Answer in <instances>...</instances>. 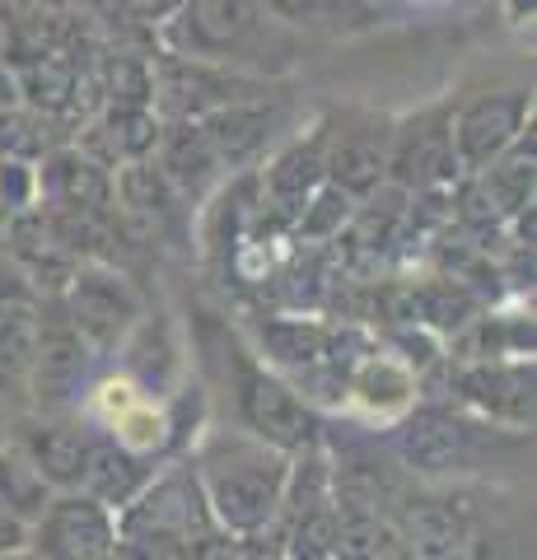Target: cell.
<instances>
[{
  "mask_svg": "<svg viewBox=\"0 0 537 560\" xmlns=\"http://www.w3.org/2000/svg\"><path fill=\"white\" fill-rule=\"evenodd\" d=\"M98 80H103V103L154 108V70H150L145 57H131V51H103Z\"/></svg>",
  "mask_w": 537,
  "mask_h": 560,
  "instance_id": "cell-30",
  "label": "cell"
},
{
  "mask_svg": "<svg viewBox=\"0 0 537 560\" xmlns=\"http://www.w3.org/2000/svg\"><path fill=\"white\" fill-rule=\"evenodd\" d=\"M164 121L154 108H127V103H103L90 117V131H84V154H94L98 164H127L154 154L160 145Z\"/></svg>",
  "mask_w": 537,
  "mask_h": 560,
  "instance_id": "cell-17",
  "label": "cell"
},
{
  "mask_svg": "<svg viewBox=\"0 0 537 560\" xmlns=\"http://www.w3.org/2000/svg\"><path fill=\"white\" fill-rule=\"evenodd\" d=\"M211 528V504L201 495L197 477H164L160 486H145L127 504L122 541H141L145 556H187Z\"/></svg>",
  "mask_w": 537,
  "mask_h": 560,
  "instance_id": "cell-3",
  "label": "cell"
},
{
  "mask_svg": "<svg viewBox=\"0 0 537 560\" xmlns=\"http://www.w3.org/2000/svg\"><path fill=\"white\" fill-rule=\"evenodd\" d=\"M262 346L276 364H285V370H318L327 360V337L323 327L314 323H290V318H276V323H262Z\"/></svg>",
  "mask_w": 537,
  "mask_h": 560,
  "instance_id": "cell-29",
  "label": "cell"
},
{
  "mask_svg": "<svg viewBox=\"0 0 537 560\" xmlns=\"http://www.w3.org/2000/svg\"><path fill=\"white\" fill-rule=\"evenodd\" d=\"M355 393L370 401V407H402L407 401V393H411V378H407V370H397L393 360H370L365 370L355 374Z\"/></svg>",
  "mask_w": 537,
  "mask_h": 560,
  "instance_id": "cell-34",
  "label": "cell"
},
{
  "mask_svg": "<svg viewBox=\"0 0 537 560\" xmlns=\"http://www.w3.org/2000/svg\"><path fill=\"white\" fill-rule=\"evenodd\" d=\"M51 150V136H47V117L33 113L28 103H0V154L10 160H43Z\"/></svg>",
  "mask_w": 537,
  "mask_h": 560,
  "instance_id": "cell-31",
  "label": "cell"
},
{
  "mask_svg": "<svg viewBox=\"0 0 537 560\" xmlns=\"http://www.w3.org/2000/svg\"><path fill=\"white\" fill-rule=\"evenodd\" d=\"M481 173H487L481 187H487V197L495 201V210L505 220L518 215L524 206H533V136L524 140V131H518Z\"/></svg>",
  "mask_w": 537,
  "mask_h": 560,
  "instance_id": "cell-26",
  "label": "cell"
},
{
  "mask_svg": "<svg viewBox=\"0 0 537 560\" xmlns=\"http://www.w3.org/2000/svg\"><path fill=\"white\" fill-rule=\"evenodd\" d=\"M290 541H294L290 547L294 556H337V510H332V500L294 514Z\"/></svg>",
  "mask_w": 537,
  "mask_h": 560,
  "instance_id": "cell-33",
  "label": "cell"
},
{
  "mask_svg": "<svg viewBox=\"0 0 537 560\" xmlns=\"http://www.w3.org/2000/svg\"><path fill=\"white\" fill-rule=\"evenodd\" d=\"M285 458L281 448L262 440H220L201 458V495L211 504V518L230 533H262L281 510L285 495Z\"/></svg>",
  "mask_w": 537,
  "mask_h": 560,
  "instance_id": "cell-2",
  "label": "cell"
},
{
  "mask_svg": "<svg viewBox=\"0 0 537 560\" xmlns=\"http://www.w3.org/2000/svg\"><path fill=\"white\" fill-rule=\"evenodd\" d=\"M38 197V178H33L28 160H10V154H0V224H5L14 210L33 206Z\"/></svg>",
  "mask_w": 537,
  "mask_h": 560,
  "instance_id": "cell-35",
  "label": "cell"
},
{
  "mask_svg": "<svg viewBox=\"0 0 537 560\" xmlns=\"http://www.w3.org/2000/svg\"><path fill=\"white\" fill-rule=\"evenodd\" d=\"M402 458L416 471H458L477 458L472 425H463L448 411H421L402 430Z\"/></svg>",
  "mask_w": 537,
  "mask_h": 560,
  "instance_id": "cell-18",
  "label": "cell"
},
{
  "mask_svg": "<svg viewBox=\"0 0 537 560\" xmlns=\"http://www.w3.org/2000/svg\"><path fill=\"white\" fill-rule=\"evenodd\" d=\"M267 10L285 28L308 33H360L378 24L374 0H267Z\"/></svg>",
  "mask_w": 537,
  "mask_h": 560,
  "instance_id": "cell-25",
  "label": "cell"
},
{
  "mask_svg": "<svg viewBox=\"0 0 537 560\" xmlns=\"http://www.w3.org/2000/svg\"><path fill=\"white\" fill-rule=\"evenodd\" d=\"M458 388L467 401L500 420H514V425L533 420V364H477L458 374Z\"/></svg>",
  "mask_w": 537,
  "mask_h": 560,
  "instance_id": "cell-21",
  "label": "cell"
},
{
  "mask_svg": "<svg viewBox=\"0 0 537 560\" xmlns=\"http://www.w3.org/2000/svg\"><path fill=\"white\" fill-rule=\"evenodd\" d=\"M160 168L168 173V183L183 191V197H201L206 187L215 183V173H220V160H215V150L206 145V136L192 117H178V121H168V127L160 131Z\"/></svg>",
  "mask_w": 537,
  "mask_h": 560,
  "instance_id": "cell-22",
  "label": "cell"
},
{
  "mask_svg": "<svg viewBox=\"0 0 537 560\" xmlns=\"http://www.w3.org/2000/svg\"><path fill=\"white\" fill-rule=\"evenodd\" d=\"M10 230V261L24 271V280L33 290H66L71 285V276L80 267V257L66 248V238L57 234V224H51L47 210H14L5 220Z\"/></svg>",
  "mask_w": 537,
  "mask_h": 560,
  "instance_id": "cell-11",
  "label": "cell"
},
{
  "mask_svg": "<svg viewBox=\"0 0 537 560\" xmlns=\"http://www.w3.org/2000/svg\"><path fill=\"white\" fill-rule=\"evenodd\" d=\"M393 523L402 533L407 551H421V556H454L467 537V523L454 504L430 500V495H397Z\"/></svg>",
  "mask_w": 537,
  "mask_h": 560,
  "instance_id": "cell-20",
  "label": "cell"
},
{
  "mask_svg": "<svg viewBox=\"0 0 537 560\" xmlns=\"http://www.w3.org/2000/svg\"><path fill=\"white\" fill-rule=\"evenodd\" d=\"M192 121L201 127L206 145L215 150L220 168H244L267 150V136L276 127V108L262 94H253V98L224 103V108H211L206 117H192Z\"/></svg>",
  "mask_w": 537,
  "mask_h": 560,
  "instance_id": "cell-13",
  "label": "cell"
},
{
  "mask_svg": "<svg viewBox=\"0 0 537 560\" xmlns=\"http://www.w3.org/2000/svg\"><path fill=\"white\" fill-rule=\"evenodd\" d=\"M71 0H0V28L20 24V20H38V14H61Z\"/></svg>",
  "mask_w": 537,
  "mask_h": 560,
  "instance_id": "cell-36",
  "label": "cell"
},
{
  "mask_svg": "<svg viewBox=\"0 0 537 560\" xmlns=\"http://www.w3.org/2000/svg\"><path fill=\"white\" fill-rule=\"evenodd\" d=\"M0 43H5V33H0Z\"/></svg>",
  "mask_w": 537,
  "mask_h": 560,
  "instance_id": "cell-39",
  "label": "cell"
},
{
  "mask_svg": "<svg viewBox=\"0 0 537 560\" xmlns=\"http://www.w3.org/2000/svg\"><path fill=\"white\" fill-rule=\"evenodd\" d=\"M346 220H351V197L337 183L314 187L308 191V206H300V230L308 238H332L346 230Z\"/></svg>",
  "mask_w": 537,
  "mask_h": 560,
  "instance_id": "cell-32",
  "label": "cell"
},
{
  "mask_svg": "<svg viewBox=\"0 0 537 560\" xmlns=\"http://www.w3.org/2000/svg\"><path fill=\"white\" fill-rule=\"evenodd\" d=\"M24 537H28L24 518L14 514L10 504H0V551H14V547H24Z\"/></svg>",
  "mask_w": 537,
  "mask_h": 560,
  "instance_id": "cell-37",
  "label": "cell"
},
{
  "mask_svg": "<svg viewBox=\"0 0 537 560\" xmlns=\"http://www.w3.org/2000/svg\"><path fill=\"white\" fill-rule=\"evenodd\" d=\"M458 154H454V113L425 108L407 117L393 131L388 145V178L402 191H440L458 178Z\"/></svg>",
  "mask_w": 537,
  "mask_h": 560,
  "instance_id": "cell-5",
  "label": "cell"
},
{
  "mask_svg": "<svg viewBox=\"0 0 537 560\" xmlns=\"http://www.w3.org/2000/svg\"><path fill=\"white\" fill-rule=\"evenodd\" d=\"M84 448H90V440H80L75 430H24V453L47 477V486H57V490L80 486Z\"/></svg>",
  "mask_w": 537,
  "mask_h": 560,
  "instance_id": "cell-27",
  "label": "cell"
},
{
  "mask_svg": "<svg viewBox=\"0 0 537 560\" xmlns=\"http://www.w3.org/2000/svg\"><path fill=\"white\" fill-rule=\"evenodd\" d=\"M323 145H327V127H318V136L300 140V145H290L285 154L271 160L262 187L281 215H294V210L308 201V191L323 183Z\"/></svg>",
  "mask_w": 537,
  "mask_h": 560,
  "instance_id": "cell-24",
  "label": "cell"
},
{
  "mask_svg": "<svg viewBox=\"0 0 537 560\" xmlns=\"http://www.w3.org/2000/svg\"><path fill=\"white\" fill-rule=\"evenodd\" d=\"M38 191L51 210H108L113 206V178L108 164H98L84 150H47L43 154V173Z\"/></svg>",
  "mask_w": 537,
  "mask_h": 560,
  "instance_id": "cell-15",
  "label": "cell"
},
{
  "mask_svg": "<svg viewBox=\"0 0 537 560\" xmlns=\"http://www.w3.org/2000/svg\"><path fill=\"white\" fill-rule=\"evenodd\" d=\"M154 108L168 121L178 117H206L211 108H224L234 98H253L267 94L257 80L238 75V70L220 66V61H201V57H183V51H164L154 57Z\"/></svg>",
  "mask_w": 537,
  "mask_h": 560,
  "instance_id": "cell-4",
  "label": "cell"
},
{
  "mask_svg": "<svg viewBox=\"0 0 537 560\" xmlns=\"http://www.w3.org/2000/svg\"><path fill=\"white\" fill-rule=\"evenodd\" d=\"M113 201H122V220L131 224L136 234H164L183 215V210H178L183 191L168 183V173L160 168V160H150V154L117 164Z\"/></svg>",
  "mask_w": 537,
  "mask_h": 560,
  "instance_id": "cell-12",
  "label": "cell"
},
{
  "mask_svg": "<svg viewBox=\"0 0 537 560\" xmlns=\"http://www.w3.org/2000/svg\"><path fill=\"white\" fill-rule=\"evenodd\" d=\"M38 323L43 308L24 285V271L0 267V388L28 378L33 350H38Z\"/></svg>",
  "mask_w": 537,
  "mask_h": 560,
  "instance_id": "cell-16",
  "label": "cell"
},
{
  "mask_svg": "<svg viewBox=\"0 0 537 560\" xmlns=\"http://www.w3.org/2000/svg\"><path fill=\"white\" fill-rule=\"evenodd\" d=\"M323 178L337 183L346 197H370V191L388 178V136L378 131L374 121H360V127L327 136Z\"/></svg>",
  "mask_w": 537,
  "mask_h": 560,
  "instance_id": "cell-14",
  "label": "cell"
},
{
  "mask_svg": "<svg viewBox=\"0 0 537 560\" xmlns=\"http://www.w3.org/2000/svg\"><path fill=\"white\" fill-rule=\"evenodd\" d=\"M528 121V94L510 90V94H487L454 117V154L463 173H481L510 140L524 131Z\"/></svg>",
  "mask_w": 537,
  "mask_h": 560,
  "instance_id": "cell-9",
  "label": "cell"
},
{
  "mask_svg": "<svg viewBox=\"0 0 537 560\" xmlns=\"http://www.w3.org/2000/svg\"><path fill=\"white\" fill-rule=\"evenodd\" d=\"M66 318L80 327V337L94 350H108L127 337L141 318V300L117 271L108 267H75L66 285Z\"/></svg>",
  "mask_w": 537,
  "mask_h": 560,
  "instance_id": "cell-6",
  "label": "cell"
},
{
  "mask_svg": "<svg viewBox=\"0 0 537 560\" xmlns=\"http://www.w3.org/2000/svg\"><path fill=\"white\" fill-rule=\"evenodd\" d=\"M178 5H183V0H136V10H141L145 20H168Z\"/></svg>",
  "mask_w": 537,
  "mask_h": 560,
  "instance_id": "cell-38",
  "label": "cell"
},
{
  "mask_svg": "<svg viewBox=\"0 0 537 560\" xmlns=\"http://www.w3.org/2000/svg\"><path fill=\"white\" fill-rule=\"evenodd\" d=\"M80 486H84V495H94L98 504H108V510H127L150 486V463L136 458V453L117 440H90Z\"/></svg>",
  "mask_w": 537,
  "mask_h": 560,
  "instance_id": "cell-19",
  "label": "cell"
},
{
  "mask_svg": "<svg viewBox=\"0 0 537 560\" xmlns=\"http://www.w3.org/2000/svg\"><path fill=\"white\" fill-rule=\"evenodd\" d=\"M38 551L47 556H113L117 551V523L108 504L94 495H61L47 500L38 514Z\"/></svg>",
  "mask_w": 537,
  "mask_h": 560,
  "instance_id": "cell-10",
  "label": "cell"
},
{
  "mask_svg": "<svg viewBox=\"0 0 537 560\" xmlns=\"http://www.w3.org/2000/svg\"><path fill=\"white\" fill-rule=\"evenodd\" d=\"M51 500V486L33 458L24 453V444H5L0 448V504H10L20 518H38Z\"/></svg>",
  "mask_w": 537,
  "mask_h": 560,
  "instance_id": "cell-28",
  "label": "cell"
},
{
  "mask_svg": "<svg viewBox=\"0 0 537 560\" xmlns=\"http://www.w3.org/2000/svg\"><path fill=\"white\" fill-rule=\"evenodd\" d=\"M168 51L201 61H257L267 66V51L290 57L285 24L267 10V0H183L164 24Z\"/></svg>",
  "mask_w": 537,
  "mask_h": 560,
  "instance_id": "cell-1",
  "label": "cell"
},
{
  "mask_svg": "<svg viewBox=\"0 0 537 560\" xmlns=\"http://www.w3.org/2000/svg\"><path fill=\"white\" fill-rule=\"evenodd\" d=\"M397 495H402V486L374 458H355V463H341L337 471H327V500H332V510L341 518L346 514H393Z\"/></svg>",
  "mask_w": 537,
  "mask_h": 560,
  "instance_id": "cell-23",
  "label": "cell"
},
{
  "mask_svg": "<svg viewBox=\"0 0 537 560\" xmlns=\"http://www.w3.org/2000/svg\"><path fill=\"white\" fill-rule=\"evenodd\" d=\"M238 388H244L238 393V411H244L248 430L262 444L281 448V453H300V448L314 444L318 420L281 378H271L262 370H244V383H238Z\"/></svg>",
  "mask_w": 537,
  "mask_h": 560,
  "instance_id": "cell-8",
  "label": "cell"
},
{
  "mask_svg": "<svg viewBox=\"0 0 537 560\" xmlns=\"http://www.w3.org/2000/svg\"><path fill=\"white\" fill-rule=\"evenodd\" d=\"M90 360H94V346L80 337V327L66 318V313L43 318L38 323V350H33V364H28L33 401L47 411L75 401L84 374H90Z\"/></svg>",
  "mask_w": 537,
  "mask_h": 560,
  "instance_id": "cell-7",
  "label": "cell"
}]
</instances>
